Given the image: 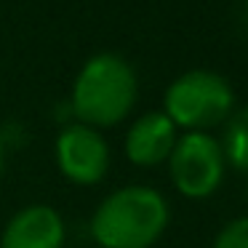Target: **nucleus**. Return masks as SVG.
Segmentation results:
<instances>
[{
	"mask_svg": "<svg viewBox=\"0 0 248 248\" xmlns=\"http://www.w3.org/2000/svg\"><path fill=\"white\" fill-rule=\"evenodd\" d=\"M139 96L136 72L120 54L104 51L80 67L72 83L70 109L78 123L91 128H112L131 115Z\"/></svg>",
	"mask_w": 248,
	"mask_h": 248,
	"instance_id": "f03ea898",
	"label": "nucleus"
},
{
	"mask_svg": "<svg viewBox=\"0 0 248 248\" xmlns=\"http://www.w3.org/2000/svg\"><path fill=\"white\" fill-rule=\"evenodd\" d=\"M232 86L211 70H189L179 75L163 96V112L176 128L208 131L232 115Z\"/></svg>",
	"mask_w": 248,
	"mask_h": 248,
	"instance_id": "7ed1b4c3",
	"label": "nucleus"
},
{
	"mask_svg": "<svg viewBox=\"0 0 248 248\" xmlns=\"http://www.w3.org/2000/svg\"><path fill=\"white\" fill-rule=\"evenodd\" d=\"M168 221L171 208L163 192L147 184H125L96 205L91 237L99 248H152Z\"/></svg>",
	"mask_w": 248,
	"mask_h": 248,
	"instance_id": "f257e3e1",
	"label": "nucleus"
},
{
	"mask_svg": "<svg viewBox=\"0 0 248 248\" xmlns=\"http://www.w3.org/2000/svg\"><path fill=\"white\" fill-rule=\"evenodd\" d=\"M221 152L224 160L237 171H248V107L232 112L224 120V136H221Z\"/></svg>",
	"mask_w": 248,
	"mask_h": 248,
	"instance_id": "6e6552de",
	"label": "nucleus"
},
{
	"mask_svg": "<svg viewBox=\"0 0 248 248\" xmlns=\"http://www.w3.org/2000/svg\"><path fill=\"white\" fill-rule=\"evenodd\" d=\"M56 166L67 182L78 187H93L109 171V144L102 131L86 123H67L54 144Z\"/></svg>",
	"mask_w": 248,
	"mask_h": 248,
	"instance_id": "39448f33",
	"label": "nucleus"
},
{
	"mask_svg": "<svg viewBox=\"0 0 248 248\" xmlns=\"http://www.w3.org/2000/svg\"><path fill=\"white\" fill-rule=\"evenodd\" d=\"M3 168H6V141L0 136V173H3Z\"/></svg>",
	"mask_w": 248,
	"mask_h": 248,
	"instance_id": "9d476101",
	"label": "nucleus"
},
{
	"mask_svg": "<svg viewBox=\"0 0 248 248\" xmlns=\"http://www.w3.org/2000/svg\"><path fill=\"white\" fill-rule=\"evenodd\" d=\"M214 248H248V216L227 221L216 235Z\"/></svg>",
	"mask_w": 248,
	"mask_h": 248,
	"instance_id": "1a4fd4ad",
	"label": "nucleus"
},
{
	"mask_svg": "<svg viewBox=\"0 0 248 248\" xmlns=\"http://www.w3.org/2000/svg\"><path fill=\"white\" fill-rule=\"evenodd\" d=\"M176 139L179 128L166 112H144L125 134V157L139 168H155L171 157Z\"/></svg>",
	"mask_w": 248,
	"mask_h": 248,
	"instance_id": "0eeeda50",
	"label": "nucleus"
},
{
	"mask_svg": "<svg viewBox=\"0 0 248 248\" xmlns=\"http://www.w3.org/2000/svg\"><path fill=\"white\" fill-rule=\"evenodd\" d=\"M64 219L46 203L19 208L0 232V248H64Z\"/></svg>",
	"mask_w": 248,
	"mask_h": 248,
	"instance_id": "423d86ee",
	"label": "nucleus"
},
{
	"mask_svg": "<svg viewBox=\"0 0 248 248\" xmlns=\"http://www.w3.org/2000/svg\"><path fill=\"white\" fill-rule=\"evenodd\" d=\"M166 163L173 187L189 200L208 198L224 182V152L219 139H214L208 131H187L179 136Z\"/></svg>",
	"mask_w": 248,
	"mask_h": 248,
	"instance_id": "20e7f679",
	"label": "nucleus"
}]
</instances>
